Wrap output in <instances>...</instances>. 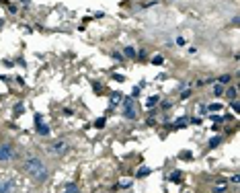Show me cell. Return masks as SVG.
I'll use <instances>...</instances> for the list:
<instances>
[{"label": "cell", "instance_id": "7a4b0ae2", "mask_svg": "<svg viewBox=\"0 0 240 193\" xmlns=\"http://www.w3.org/2000/svg\"><path fill=\"white\" fill-rule=\"evenodd\" d=\"M123 115L127 119H137V107H136V101H133V97H125L123 99Z\"/></svg>", "mask_w": 240, "mask_h": 193}, {"label": "cell", "instance_id": "83f0119b", "mask_svg": "<svg viewBox=\"0 0 240 193\" xmlns=\"http://www.w3.org/2000/svg\"><path fill=\"white\" fill-rule=\"evenodd\" d=\"M113 78L117 80V82H123V76H121V74H115V76H113Z\"/></svg>", "mask_w": 240, "mask_h": 193}, {"label": "cell", "instance_id": "d4e9b609", "mask_svg": "<svg viewBox=\"0 0 240 193\" xmlns=\"http://www.w3.org/2000/svg\"><path fill=\"white\" fill-rule=\"evenodd\" d=\"M43 121V115L41 113H35V123H41Z\"/></svg>", "mask_w": 240, "mask_h": 193}, {"label": "cell", "instance_id": "6da1fadb", "mask_svg": "<svg viewBox=\"0 0 240 193\" xmlns=\"http://www.w3.org/2000/svg\"><path fill=\"white\" fill-rule=\"evenodd\" d=\"M25 173L29 175V177H33L35 183H45L49 177V171L45 168V162L39 158V156H29V158L25 160L23 164Z\"/></svg>", "mask_w": 240, "mask_h": 193}, {"label": "cell", "instance_id": "8fae6325", "mask_svg": "<svg viewBox=\"0 0 240 193\" xmlns=\"http://www.w3.org/2000/svg\"><path fill=\"white\" fill-rule=\"evenodd\" d=\"M216 82H218V84H222V86H228V84L232 82V76H230V74H222L220 78L216 80Z\"/></svg>", "mask_w": 240, "mask_h": 193}, {"label": "cell", "instance_id": "8992f818", "mask_svg": "<svg viewBox=\"0 0 240 193\" xmlns=\"http://www.w3.org/2000/svg\"><path fill=\"white\" fill-rule=\"evenodd\" d=\"M12 189H15V181L12 179L0 181V193H12Z\"/></svg>", "mask_w": 240, "mask_h": 193}, {"label": "cell", "instance_id": "44dd1931", "mask_svg": "<svg viewBox=\"0 0 240 193\" xmlns=\"http://www.w3.org/2000/svg\"><path fill=\"white\" fill-rule=\"evenodd\" d=\"M230 105H232V109H234V113H240V103H238V99L230 101Z\"/></svg>", "mask_w": 240, "mask_h": 193}, {"label": "cell", "instance_id": "2e32d148", "mask_svg": "<svg viewBox=\"0 0 240 193\" xmlns=\"http://www.w3.org/2000/svg\"><path fill=\"white\" fill-rule=\"evenodd\" d=\"M224 90H226V86H222V84H214V94H216V97H222Z\"/></svg>", "mask_w": 240, "mask_h": 193}, {"label": "cell", "instance_id": "484cf974", "mask_svg": "<svg viewBox=\"0 0 240 193\" xmlns=\"http://www.w3.org/2000/svg\"><path fill=\"white\" fill-rule=\"evenodd\" d=\"M64 193H80L78 187H74V189H64Z\"/></svg>", "mask_w": 240, "mask_h": 193}, {"label": "cell", "instance_id": "5bb4252c", "mask_svg": "<svg viewBox=\"0 0 240 193\" xmlns=\"http://www.w3.org/2000/svg\"><path fill=\"white\" fill-rule=\"evenodd\" d=\"M119 99H121V93L113 90V93H111V107H113V105H117V103H119Z\"/></svg>", "mask_w": 240, "mask_h": 193}, {"label": "cell", "instance_id": "cb8c5ba5", "mask_svg": "<svg viewBox=\"0 0 240 193\" xmlns=\"http://www.w3.org/2000/svg\"><path fill=\"white\" fill-rule=\"evenodd\" d=\"M93 89L97 90V93H101V90H103V84H101V82H93Z\"/></svg>", "mask_w": 240, "mask_h": 193}, {"label": "cell", "instance_id": "52a82bcc", "mask_svg": "<svg viewBox=\"0 0 240 193\" xmlns=\"http://www.w3.org/2000/svg\"><path fill=\"white\" fill-rule=\"evenodd\" d=\"M224 94H226L228 101H234V99H238V89H236V86H226Z\"/></svg>", "mask_w": 240, "mask_h": 193}, {"label": "cell", "instance_id": "7402d4cb", "mask_svg": "<svg viewBox=\"0 0 240 193\" xmlns=\"http://www.w3.org/2000/svg\"><path fill=\"white\" fill-rule=\"evenodd\" d=\"M94 128H98V129H101V128H105V117H98L97 121H94Z\"/></svg>", "mask_w": 240, "mask_h": 193}, {"label": "cell", "instance_id": "e0dca14e", "mask_svg": "<svg viewBox=\"0 0 240 193\" xmlns=\"http://www.w3.org/2000/svg\"><path fill=\"white\" fill-rule=\"evenodd\" d=\"M23 113H25V105L23 103H17L15 105V115H17V117H21Z\"/></svg>", "mask_w": 240, "mask_h": 193}, {"label": "cell", "instance_id": "ffe728a7", "mask_svg": "<svg viewBox=\"0 0 240 193\" xmlns=\"http://www.w3.org/2000/svg\"><path fill=\"white\" fill-rule=\"evenodd\" d=\"M148 175H150V168H140V171H137V179L148 177Z\"/></svg>", "mask_w": 240, "mask_h": 193}, {"label": "cell", "instance_id": "3957f363", "mask_svg": "<svg viewBox=\"0 0 240 193\" xmlns=\"http://www.w3.org/2000/svg\"><path fill=\"white\" fill-rule=\"evenodd\" d=\"M17 156V148L12 144H0V162H10Z\"/></svg>", "mask_w": 240, "mask_h": 193}, {"label": "cell", "instance_id": "d6986e66", "mask_svg": "<svg viewBox=\"0 0 240 193\" xmlns=\"http://www.w3.org/2000/svg\"><path fill=\"white\" fill-rule=\"evenodd\" d=\"M152 64L154 66H162V64H164V58H162V55H154V58H152Z\"/></svg>", "mask_w": 240, "mask_h": 193}, {"label": "cell", "instance_id": "4fadbf2b", "mask_svg": "<svg viewBox=\"0 0 240 193\" xmlns=\"http://www.w3.org/2000/svg\"><path fill=\"white\" fill-rule=\"evenodd\" d=\"M187 123H189V119H187V117H181V119H176L175 123H172V128H175V129H183Z\"/></svg>", "mask_w": 240, "mask_h": 193}, {"label": "cell", "instance_id": "4316f807", "mask_svg": "<svg viewBox=\"0 0 240 193\" xmlns=\"http://www.w3.org/2000/svg\"><path fill=\"white\" fill-rule=\"evenodd\" d=\"M137 55H140V58L144 60V58H146V50H140V51H137Z\"/></svg>", "mask_w": 240, "mask_h": 193}, {"label": "cell", "instance_id": "603a6c76", "mask_svg": "<svg viewBox=\"0 0 240 193\" xmlns=\"http://www.w3.org/2000/svg\"><path fill=\"white\" fill-rule=\"evenodd\" d=\"M191 93H193L191 89H187V90H183V93H181V99H183V101H185V99H189V97H191Z\"/></svg>", "mask_w": 240, "mask_h": 193}, {"label": "cell", "instance_id": "5b68a950", "mask_svg": "<svg viewBox=\"0 0 240 193\" xmlns=\"http://www.w3.org/2000/svg\"><path fill=\"white\" fill-rule=\"evenodd\" d=\"M228 189V181L226 179H216L214 181V193H226Z\"/></svg>", "mask_w": 240, "mask_h": 193}, {"label": "cell", "instance_id": "30bf717a", "mask_svg": "<svg viewBox=\"0 0 240 193\" xmlns=\"http://www.w3.org/2000/svg\"><path fill=\"white\" fill-rule=\"evenodd\" d=\"M222 142H224V138H222V136H214V138L207 142V146H209V148H218Z\"/></svg>", "mask_w": 240, "mask_h": 193}, {"label": "cell", "instance_id": "ba28073f", "mask_svg": "<svg viewBox=\"0 0 240 193\" xmlns=\"http://www.w3.org/2000/svg\"><path fill=\"white\" fill-rule=\"evenodd\" d=\"M35 132H37L39 136H49V132H51V129H49L47 123H43V121H41V123H35Z\"/></svg>", "mask_w": 240, "mask_h": 193}, {"label": "cell", "instance_id": "9c48e42d", "mask_svg": "<svg viewBox=\"0 0 240 193\" xmlns=\"http://www.w3.org/2000/svg\"><path fill=\"white\" fill-rule=\"evenodd\" d=\"M168 181H170V183H181V181H183V173H181V171H172V173L168 175Z\"/></svg>", "mask_w": 240, "mask_h": 193}, {"label": "cell", "instance_id": "9a60e30c", "mask_svg": "<svg viewBox=\"0 0 240 193\" xmlns=\"http://www.w3.org/2000/svg\"><path fill=\"white\" fill-rule=\"evenodd\" d=\"M205 109L214 113V111H222V109H224V105H222V103H211L209 107H205Z\"/></svg>", "mask_w": 240, "mask_h": 193}, {"label": "cell", "instance_id": "7c38bea8", "mask_svg": "<svg viewBox=\"0 0 240 193\" xmlns=\"http://www.w3.org/2000/svg\"><path fill=\"white\" fill-rule=\"evenodd\" d=\"M123 55H125V58H136V55H137V51H136V47L127 45V47H123Z\"/></svg>", "mask_w": 240, "mask_h": 193}, {"label": "cell", "instance_id": "ac0fdd59", "mask_svg": "<svg viewBox=\"0 0 240 193\" xmlns=\"http://www.w3.org/2000/svg\"><path fill=\"white\" fill-rule=\"evenodd\" d=\"M158 101H160V97H156V94H154V97H150V99L146 101V105H148V107H154V105H156Z\"/></svg>", "mask_w": 240, "mask_h": 193}, {"label": "cell", "instance_id": "277c9868", "mask_svg": "<svg viewBox=\"0 0 240 193\" xmlns=\"http://www.w3.org/2000/svg\"><path fill=\"white\" fill-rule=\"evenodd\" d=\"M70 150V146H68V142L66 140H58V142H54L51 146H49V152H54V154H66Z\"/></svg>", "mask_w": 240, "mask_h": 193}]
</instances>
